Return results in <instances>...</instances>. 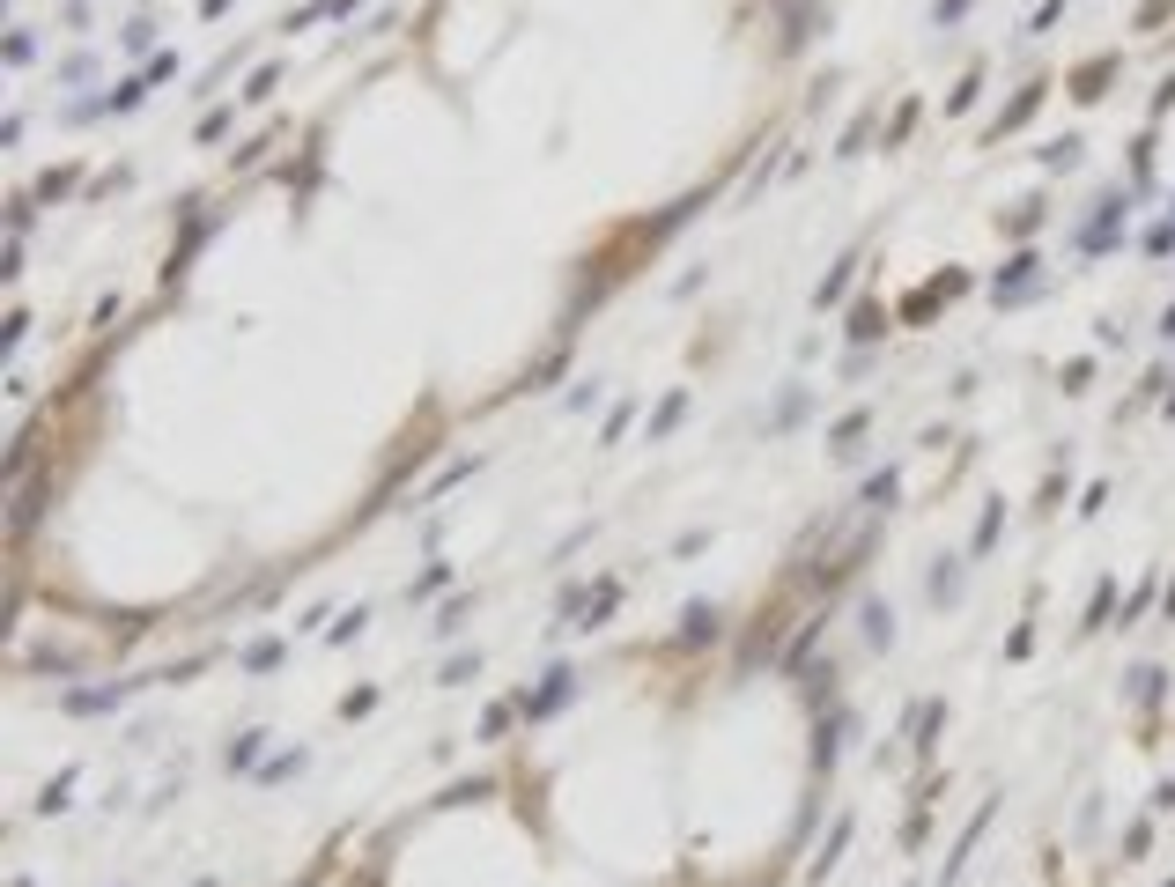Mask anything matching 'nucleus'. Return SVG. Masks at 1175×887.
<instances>
[{
    "instance_id": "1",
    "label": "nucleus",
    "mask_w": 1175,
    "mask_h": 887,
    "mask_svg": "<svg viewBox=\"0 0 1175 887\" xmlns=\"http://www.w3.org/2000/svg\"><path fill=\"white\" fill-rule=\"evenodd\" d=\"M1124 222H1131V193H1116V185H1109V193L1094 200V215L1072 230V252L1094 259V252H1109V244H1124Z\"/></svg>"
},
{
    "instance_id": "2",
    "label": "nucleus",
    "mask_w": 1175,
    "mask_h": 887,
    "mask_svg": "<svg viewBox=\"0 0 1175 887\" xmlns=\"http://www.w3.org/2000/svg\"><path fill=\"white\" fill-rule=\"evenodd\" d=\"M577 688H584V673H577V666H547V673H540V688H533V695H510V703H518L525 725H540V717H555Z\"/></svg>"
},
{
    "instance_id": "3",
    "label": "nucleus",
    "mask_w": 1175,
    "mask_h": 887,
    "mask_svg": "<svg viewBox=\"0 0 1175 887\" xmlns=\"http://www.w3.org/2000/svg\"><path fill=\"white\" fill-rule=\"evenodd\" d=\"M621 607V577H599L592 592H570L562 599V629H606V614Z\"/></svg>"
},
{
    "instance_id": "4",
    "label": "nucleus",
    "mask_w": 1175,
    "mask_h": 887,
    "mask_svg": "<svg viewBox=\"0 0 1175 887\" xmlns=\"http://www.w3.org/2000/svg\"><path fill=\"white\" fill-rule=\"evenodd\" d=\"M1035 289H1042V252H1013L991 281V304H1028Z\"/></svg>"
},
{
    "instance_id": "5",
    "label": "nucleus",
    "mask_w": 1175,
    "mask_h": 887,
    "mask_svg": "<svg viewBox=\"0 0 1175 887\" xmlns=\"http://www.w3.org/2000/svg\"><path fill=\"white\" fill-rule=\"evenodd\" d=\"M843 732H850V710H843V703H828V717L813 725V777H828V769H836Z\"/></svg>"
},
{
    "instance_id": "6",
    "label": "nucleus",
    "mask_w": 1175,
    "mask_h": 887,
    "mask_svg": "<svg viewBox=\"0 0 1175 887\" xmlns=\"http://www.w3.org/2000/svg\"><path fill=\"white\" fill-rule=\"evenodd\" d=\"M858 629H865V644H873V651H895V607H887V599H865Z\"/></svg>"
},
{
    "instance_id": "7",
    "label": "nucleus",
    "mask_w": 1175,
    "mask_h": 887,
    "mask_svg": "<svg viewBox=\"0 0 1175 887\" xmlns=\"http://www.w3.org/2000/svg\"><path fill=\"white\" fill-rule=\"evenodd\" d=\"M843 851H850V814H836V828H828V843H821V858L806 865V880H828L843 865Z\"/></svg>"
},
{
    "instance_id": "8",
    "label": "nucleus",
    "mask_w": 1175,
    "mask_h": 887,
    "mask_svg": "<svg viewBox=\"0 0 1175 887\" xmlns=\"http://www.w3.org/2000/svg\"><path fill=\"white\" fill-rule=\"evenodd\" d=\"M119 703H126V681H111V688H67L60 695V710H82V717L89 710H119Z\"/></svg>"
},
{
    "instance_id": "9",
    "label": "nucleus",
    "mask_w": 1175,
    "mask_h": 887,
    "mask_svg": "<svg viewBox=\"0 0 1175 887\" xmlns=\"http://www.w3.org/2000/svg\"><path fill=\"white\" fill-rule=\"evenodd\" d=\"M717 629H725V614H717V607H710V599H695V607H688V614H680V644H710V636H717Z\"/></svg>"
},
{
    "instance_id": "10",
    "label": "nucleus",
    "mask_w": 1175,
    "mask_h": 887,
    "mask_svg": "<svg viewBox=\"0 0 1175 887\" xmlns=\"http://www.w3.org/2000/svg\"><path fill=\"white\" fill-rule=\"evenodd\" d=\"M680 414H688V392H666V400H658V414L643 422V444H666L673 429H680Z\"/></svg>"
},
{
    "instance_id": "11",
    "label": "nucleus",
    "mask_w": 1175,
    "mask_h": 887,
    "mask_svg": "<svg viewBox=\"0 0 1175 887\" xmlns=\"http://www.w3.org/2000/svg\"><path fill=\"white\" fill-rule=\"evenodd\" d=\"M850 274H858V252H843L836 267L821 274V289H813V311H828V304H843V289H850Z\"/></svg>"
},
{
    "instance_id": "12",
    "label": "nucleus",
    "mask_w": 1175,
    "mask_h": 887,
    "mask_svg": "<svg viewBox=\"0 0 1175 887\" xmlns=\"http://www.w3.org/2000/svg\"><path fill=\"white\" fill-rule=\"evenodd\" d=\"M924 592H932V607H954V599H961V562L939 555V570L924 577Z\"/></svg>"
},
{
    "instance_id": "13",
    "label": "nucleus",
    "mask_w": 1175,
    "mask_h": 887,
    "mask_svg": "<svg viewBox=\"0 0 1175 887\" xmlns=\"http://www.w3.org/2000/svg\"><path fill=\"white\" fill-rule=\"evenodd\" d=\"M865 429H873V407H850V414H843V422H836V429H828V444H836V451H843V459H850V451H858V437H865Z\"/></svg>"
},
{
    "instance_id": "14",
    "label": "nucleus",
    "mask_w": 1175,
    "mask_h": 887,
    "mask_svg": "<svg viewBox=\"0 0 1175 887\" xmlns=\"http://www.w3.org/2000/svg\"><path fill=\"white\" fill-rule=\"evenodd\" d=\"M259 747H267V732H237L230 754H222V769H237V777H244V769H259Z\"/></svg>"
},
{
    "instance_id": "15",
    "label": "nucleus",
    "mask_w": 1175,
    "mask_h": 887,
    "mask_svg": "<svg viewBox=\"0 0 1175 887\" xmlns=\"http://www.w3.org/2000/svg\"><path fill=\"white\" fill-rule=\"evenodd\" d=\"M909 725H917V740H909V747H917V754H932L939 725H946V703H917V717H909Z\"/></svg>"
},
{
    "instance_id": "16",
    "label": "nucleus",
    "mask_w": 1175,
    "mask_h": 887,
    "mask_svg": "<svg viewBox=\"0 0 1175 887\" xmlns=\"http://www.w3.org/2000/svg\"><path fill=\"white\" fill-rule=\"evenodd\" d=\"M843 333H850V341H880V333H887V311H880V304H858Z\"/></svg>"
},
{
    "instance_id": "17",
    "label": "nucleus",
    "mask_w": 1175,
    "mask_h": 887,
    "mask_svg": "<svg viewBox=\"0 0 1175 887\" xmlns=\"http://www.w3.org/2000/svg\"><path fill=\"white\" fill-rule=\"evenodd\" d=\"M1079 148H1087V141H1079V134H1065V141H1050V148H1042V171H1079Z\"/></svg>"
},
{
    "instance_id": "18",
    "label": "nucleus",
    "mask_w": 1175,
    "mask_h": 887,
    "mask_svg": "<svg viewBox=\"0 0 1175 887\" xmlns=\"http://www.w3.org/2000/svg\"><path fill=\"white\" fill-rule=\"evenodd\" d=\"M1035 97H1042V82H1028V89H1020V97L1006 104V111H998V126H991V134H1013V126L1020 119H1028V111H1035Z\"/></svg>"
},
{
    "instance_id": "19",
    "label": "nucleus",
    "mask_w": 1175,
    "mask_h": 887,
    "mask_svg": "<svg viewBox=\"0 0 1175 887\" xmlns=\"http://www.w3.org/2000/svg\"><path fill=\"white\" fill-rule=\"evenodd\" d=\"M74 185H82V171H74V163H60V171H45V178H37V200H67Z\"/></svg>"
},
{
    "instance_id": "20",
    "label": "nucleus",
    "mask_w": 1175,
    "mask_h": 887,
    "mask_svg": "<svg viewBox=\"0 0 1175 887\" xmlns=\"http://www.w3.org/2000/svg\"><path fill=\"white\" fill-rule=\"evenodd\" d=\"M1161 666H1131V703H1161Z\"/></svg>"
},
{
    "instance_id": "21",
    "label": "nucleus",
    "mask_w": 1175,
    "mask_h": 887,
    "mask_svg": "<svg viewBox=\"0 0 1175 887\" xmlns=\"http://www.w3.org/2000/svg\"><path fill=\"white\" fill-rule=\"evenodd\" d=\"M67 791H74V769H60V777L37 791V814H67Z\"/></svg>"
},
{
    "instance_id": "22",
    "label": "nucleus",
    "mask_w": 1175,
    "mask_h": 887,
    "mask_svg": "<svg viewBox=\"0 0 1175 887\" xmlns=\"http://www.w3.org/2000/svg\"><path fill=\"white\" fill-rule=\"evenodd\" d=\"M895 488H902V474H895V466H880V474L865 481V503H873V511H887V503H895Z\"/></svg>"
},
{
    "instance_id": "23",
    "label": "nucleus",
    "mask_w": 1175,
    "mask_h": 887,
    "mask_svg": "<svg viewBox=\"0 0 1175 887\" xmlns=\"http://www.w3.org/2000/svg\"><path fill=\"white\" fill-rule=\"evenodd\" d=\"M244 666H252V673H274V666H281V636H259V644H244Z\"/></svg>"
},
{
    "instance_id": "24",
    "label": "nucleus",
    "mask_w": 1175,
    "mask_h": 887,
    "mask_svg": "<svg viewBox=\"0 0 1175 887\" xmlns=\"http://www.w3.org/2000/svg\"><path fill=\"white\" fill-rule=\"evenodd\" d=\"M998 533H1006V503H991V511H983V525H976V555H991Z\"/></svg>"
},
{
    "instance_id": "25",
    "label": "nucleus",
    "mask_w": 1175,
    "mask_h": 887,
    "mask_svg": "<svg viewBox=\"0 0 1175 887\" xmlns=\"http://www.w3.org/2000/svg\"><path fill=\"white\" fill-rule=\"evenodd\" d=\"M444 584H451V562H429V570L407 584V599H429V592H444Z\"/></svg>"
},
{
    "instance_id": "26",
    "label": "nucleus",
    "mask_w": 1175,
    "mask_h": 887,
    "mask_svg": "<svg viewBox=\"0 0 1175 887\" xmlns=\"http://www.w3.org/2000/svg\"><path fill=\"white\" fill-rule=\"evenodd\" d=\"M510 717H518V703H488V710H481V740H503Z\"/></svg>"
},
{
    "instance_id": "27",
    "label": "nucleus",
    "mask_w": 1175,
    "mask_h": 887,
    "mask_svg": "<svg viewBox=\"0 0 1175 887\" xmlns=\"http://www.w3.org/2000/svg\"><path fill=\"white\" fill-rule=\"evenodd\" d=\"M363 629H370V607H348V621H333L326 636H333V644H355V636H363Z\"/></svg>"
},
{
    "instance_id": "28",
    "label": "nucleus",
    "mask_w": 1175,
    "mask_h": 887,
    "mask_svg": "<svg viewBox=\"0 0 1175 887\" xmlns=\"http://www.w3.org/2000/svg\"><path fill=\"white\" fill-rule=\"evenodd\" d=\"M274 82H281V67H259L252 82H244V104H267V97H274Z\"/></svg>"
},
{
    "instance_id": "29",
    "label": "nucleus",
    "mask_w": 1175,
    "mask_h": 887,
    "mask_svg": "<svg viewBox=\"0 0 1175 887\" xmlns=\"http://www.w3.org/2000/svg\"><path fill=\"white\" fill-rule=\"evenodd\" d=\"M303 762H311V754H303V747H289V754H274V762H267V769H259V777H267V784H274V777H296V769H303Z\"/></svg>"
},
{
    "instance_id": "30",
    "label": "nucleus",
    "mask_w": 1175,
    "mask_h": 887,
    "mask_svg": "<svg viewBox=\"0 0 1175 887\" xmlns=\"http://www.w3.org/2000/svg\"><path fill=\"white\" fill-rule=\"evenodd\" d=\"M473 673H481V651H466V658H451V666H444V688H466V681H473Z\"/></svg>"
},
{
    "instance_id": "31",
    "label": "nucleus",
    "mask_w": 1175,
    "mask_h": 887,
    "mask_svg": "<svg viewBox=\"0 0 1175 887\" xmlns=\"http://www.w3.org/2000/svg\"><path fill=\"white\" fill-rule=\"evenodd\" d=\"M1146 252H1153V259H1168V252H1175V215H1168V222H1153V230H1146Z\"/></svg>"
},
{
    "instance_id": "32",
    "label": "nucleus",
    "mask_w": 1175,
    "mask_h": 887,
    "mask_svg": "<svg viewBox=\"0 0 1175 887\" xmlns=\"http://www.w3.org/2000/svg\"><path fill=\"white\" fill-rule=\"evenodd\" d=\"M30 60H37V37L15 30V37H8V67H30Z\"/></svg>"
},
{
    "instance_id": "33",
    "label": "nucleus",
    "mask_w": 1175,
    "mask_h": 887,
    "mask_svg": "<svg viewBox=\"0 0 1175 887\" xmlns=\"http://www.w3.org/2000/svg\"><path fill=\"white\" fill-rule=\"evenodd\" d=\"M30 222H37V200H15V207H8V230H15V244L30 237Z\"/></svg>"
},
{
    "instance_id": "34",
    "label": "nucleus",
    "mask_w": 1175,
    "mask_h": 887,
    "mask_svg": "<svg viewBox=\"0 0 1175 887\" xmlns=\"http://www.w3.org/2000/svg\"><path fill=\"white\" fill-rule=\"evenodd\" d=\"M488 791H496V784H488V777H473V784H451V791H444V806H466V799H488Z\"/></svg>"
},
{
    "instance_id": "35",
    "label": "nucleus",
    "mask_w": 1175,
    "mask_h": 887,
    "mask_svg": "<svg viewBox=\"0 0 1175 887\" xmlns=\"http://www.w3.org/2000/svg\"><path fill=\"white\" fill-rule=\"evenodd\" d=\"M119 45H126V52H148V45H156V23H126Z\"/></svg>"
},
{
    "instance_id": "36",
    "label": "nucleus",
    "mask_w": 1175,
    "mask_h": 887,
    "mask_svg": "<svg viewBox=\"0 0 1175 887\" xmlns=\"http://www.w3.org/2000/svg\"><path fill=\"white\" fill-rule=\"evenodd\" d=\"M466 607H473V592H466V599H451V607H444V621H437V636H459V629H466Z\"/></svg>"
},
{
    "instance_id": "37",
    "label": "nucleus",
    "mask_w": 1175,
    "mask_h": 887,
    "mask_svg": "<svg viewBox=\"0 0 1175 887\" xmlns=\"http://www.w3.org/2000/svg\"><path fill=\"white\" fill-rule=\"evenodd\" d=\"M141 74H148V82H178V52H156V60H148Z\"/></svg>"
},
{
    "instance_id": "38",
    "label": "nucleus",
    "mask_w": 1175,
    "mask_h": 887,
    "mask_svg": "<svg viewBox=\"0 0 1175 887\" xmlns=\"http://www.w3.org/2000/svg\"><path fill=\"white\" fill-rule=\"evenodd\" d=\"M1146 843H1153V828L1131 821V828H1124V858H1146Z\"/></svg>"
},
{
    "instance_id": "39",
    "label": "nucleus",
    "mask_w": 1175,
    "mask_h": 887,
    "mask_svg": "<svg viewBox=\"0 0 1175 887\" xmlns=\"http://www.w3.org/2000/svg\"><path fill=\"white\" fill-rule=\"evenodd\" d=\"M370 710H377V688H355L348 703H340V717H370Z\"/></svg>"
},
{
    "instance_id": "40",
    "label": "nucleus",
    "mask_w": 1175,
    "mask_h": 887,
    "mask_svg": "<svg viewBox=\"0 0 1175 887\" xmlns=\"http://www.w3.org/2000/svg\"><path fill=\"white\" fill-rule=\"evenodd\" d=\"M222 134H230V111H207V119H200V141H207V148H215Z\"/></svg>"
},
{
    "instance_id": "41",
    "label": "nucleus",
    "mask_w": 1175,
    "mask_h": 887,
    "mask_svg": "<svg viewBox=\"0 0 1175 887\" xmlns=\"http://www.w3.org/2000/svg\"><path fill=\"white\" fill-rule=\"evenodd\" d=\"M621 429H629V400H621L614 414H606V429H599V444H621Z\"/></svg>"
},
{
    "instance_id": "42",
    "label": "nucleus",
    "mask_w": 1175,
    "mask_h": 887,
    "mask_svg": "<svg viewBox=\"0 0 1175 887\" xmlns=\"http://www.w3.org/2000/svg\"><path fill=\"white\" fill-rule=\"evenodd\" d=\"M584 407H599V377H584V385L570 392V414H584Z\"/></svg>"
},
{
    "instance_id": "43",
    "label": "nucleus",
    "mask_w": 1175,
    "mask_h": 887,
    "mask_svg": "<svg viewBox=\"0 0 1175 887\" xmlns=\"http://www.w3.org/2000/svg\"><path fill=\"white\" fill-rule=\"evenodd\" d=\"M355 8H363V0H318V15H340V23H348Z\"/></svg>"
},
{
    "instance_id": "44",
    "label": "nucleus",
    "mask_w": 1175,
    "mask_h": 887,
    "mask_svg": "<svg viewBox=\"0 0 1175 887\" xmlns=\"http://www.w3.org/2000/svg\"><path fill=\"white\" fill-rule=\"evenodd\" d=\"M961 8H969V0H932V15H939V23H954Z\"/></svg>"
},
{
    "instance_id": "45",
    "label": "nucleus",
    "mask_w": 1175,
    "mask_h": 887,
    "mask_svg": "<svg viewBox=\"0 0 1175 887\" xmlns=\"http://www.w3.org/2000/svg\"><path fill=\"white\" fill-rule=\"evenodd\" d=\"M1175 104V74H1168V82H1161V97H1153V111H1168Z\"/></svg>"
},
{
    "instance_id": "46",
    "label": "nucleus",
    "mask_w": 1175,
    "mask_h": 887,
    "mask_svg": "<svg viewBox=\"0 0 1175 887\" xmlns=\"http://www.w3.org/2000/svg\"><path fill=\"white\" fill-rule=\"evenodd\" d=\"M200 15H207V23H215V15H230V0H200Z\"/></svg>"
},
{
    "instance_id": "47",
    "label": "nucleus",
    "mask_w": 1175,
    "mask_h": 887,
    "mask_svg": "<svg viewBox=\"0 0 1175 887\" xmlns=\"http://www.w3.org/2000/svg\"><path fill=\"white\" fill-rule=\"evenodd\" d=\"M1161 341H1175V304L1161 311Z\"/></svg>"
},
{
    "instance_id": "48",
    "label": "nucleus",
    "mask_w": 1175,
    "mask_h": 887,
    "mask_svg": "<svg viewBox=\"0 0 1175 887\" xmlns=\"http://www.w3.org/2000/svg\"><path fill=\"white\" fill-rule=\"evenodd\" d=\"M200 887H215V880H200Z\"/></svg>"
},
{
    "instance_id": "49",
    "label": "nucleus",
    "mask_w": 1175,
    "mask_h": 887,
    "mask_svg": "<svg viewBox=\"0 0 1175 887\" xmlns=\"http://www.w3.org/2000/svg\"><path fill=\"white\" fill-rule=\"evenodd\" d=\"M1168 215H1175V207H1168Z\"/></svg>"
},
{
    "instance_id": "50",
    "label": "nucleus",
    "mask_w": 1175,
    "mask_h": 887,
    "mask_svg": "<svg viewBox=\"0 0 1175 887\" xmlns=\"http://www.w3.org/2000/svg\"><path fill=\"white\" fill-rule=\"evenodd\" d=\"M1168 887H1175V880H1168Z\"/></svg>"
}]
</instances>
